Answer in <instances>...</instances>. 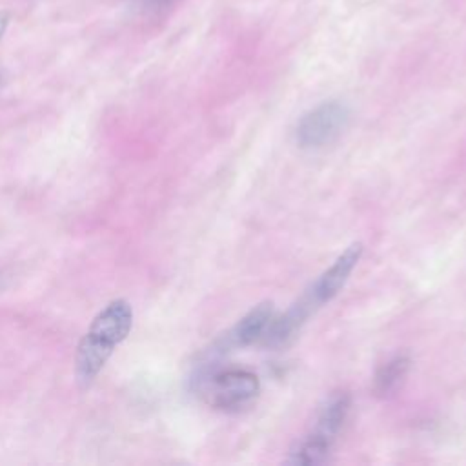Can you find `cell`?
<instances>
[{
  "instance_id": "cell-5",
  "label": "cell",
  "mask_w": 466,
  "mask_h": 466,
  "mask_svg": "<svg viewBox=\"0 0 466 466\" xmlns=\"http://www.w3.org/2000/svg\"><path fill=\"white\" fill-rule=\"evenodd\" d=\"M362 255V244L353 242L350 248H346L337 260L315 280L311 289L306 293L308 300L313 304V308L322 306L324 302L331 300L346 284L351 271L355 269L359 258Z\"/></svg>"
},
{
  "instance_id": "cell-1",
  "label": "cell",
  "mask_w": 466,
  "mask_h": 466,
  "mask_svg": "<svg viewBox=\"0 0 466 466\" xmlns=\"http://www.w3.org/2000/svg\"><path fill=\"white\" fill-rule=\"evenodd\" d=\"M131 328L133 308L126 299L107 302L95 315L76 346L75 375L80 386H89L98 377L115 348L126 340Z\"/></svg>"
},
{
  "instance_id": "cell-6",
  "label": "cell",
  "mask_w": 466,
  "mask_h": 466,
  "mask_svg": "<svg viewBox=\"0 0 466 466\" xmlns=\"http://www.w3.org/2000/svg\"><path fill=\"white\" fill-rule=\"evenodd\" d=\"M275 311L271 302H262L255 306L251 311H248L238 324L231 331V340L238 346H248L257 340H262L269 322L273 320Z\"/></svg>"
},
{
  "instance_id": "cell-2",
  "label": "cell",
  "mask_w": 466,
  "mask_h": 466,
  "mask_svg": "<svg viewBox=\"0 0 466 466\" xmlns=\"http://www.w3.org/2000/svg\"><path fill=\"white\" fill-rule=\"evenodd\" d=\"M350 408H351V399L348 393L331 395L322 406L313 430L291 451V462H297V464L322 462L329 455L350 415Z\"/></svg>"
},
{
  "instance_id": "cell-3",
  "label": "cell",
  "mask_w": 466,
  "mask_h": 466,
  "mask_svg": "<svg viewBox=\"0 0 466 466\" xmlns=\"http://www.w3.org/2000/svg\"><path fill=\"white\" fill-rule=\"evenodd\" d=\"M260 393V380L246 370H222L200 382L202 399L220 411H240Z\"/></svg>"
},
{
  "instance_id": "cell-4",
  "label": "cell",
  "mask_w": 466,
  "mask_h": 466,
  "mask_svg": "<svg viewBox=\"0 0 466 466\" xmlns=\"http://www.w3.org/2000/svg\"><path fill=\"white\" fill-rule=\"evenodd\" d=\"M348 107L337 100L322 102L308 111L297 124V142L302 147H322L331 144L346 127Z\"/></svg>"
},
{
  "instance_id": "cell-7",
  "label": "cell",
  "mask_w": 466,
  "mask_h": 466,
  "mask_svg": "<svg viewBox=\"0 0 466 466\" xmlns=\"http://www.w3.org/2000/svg\"><path fill=\"white\" fill-rule=\"evenodd\" d=\"M410 370V359L406 355H397L386 360L373 377V391L379 397H388L399 390Z\"/></svg>"
},
{
  "instance_id": "cell-8",
  "label": "cell",
  "mask_w": 466,
  "mask_h": 466,
  "mask_svg": "<svg viewBox=\"0 0 466 466\" xmlns=\"http://www.w3.org/2000/svg\"><path fill=\"white\" fill-rule=\"evenodd\" d=\"M9 22H11V13L9 11H0V40L5 33V29H7Z\"/></svg>"
}]
</instances>
